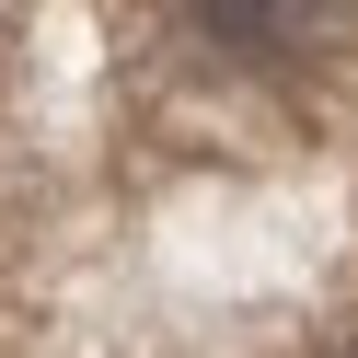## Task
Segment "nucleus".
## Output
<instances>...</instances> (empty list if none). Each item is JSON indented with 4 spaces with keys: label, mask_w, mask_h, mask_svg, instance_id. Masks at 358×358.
I'll use <instances>...</instances> for the list:
<instances>
[{
    "label": "nucleus",
    "mask_w": 358,
    "mask_h": 358,
    "mask_svg": "<svg viewBox=\"0 0 358 358\" xmlns=\"http://www.w3.org/2000/svg\"><path fill=\"white\" fill-rule=\"evenodd\" d=\"M173 12H185L220 58H301V47L335 35L347 0H173Z\"/></svg>",
    "instance_id": "obj_1"
},
{
    "label": "nucleus",
    "mask_w": 358,
    "mask_h": 358,
    "mask_svg": "<svg viewBox=\"0 0 358 358\" xmlns=\"http://www.w3.org/2000/svg\"><path fill=\"white\" fill-rule=\"evenodd\" d=\"M324 358H358V335H335V347H324Z\"/></svg>",
    "instance_id": "obj_2"
}]
</instances>
